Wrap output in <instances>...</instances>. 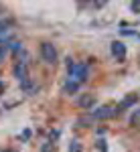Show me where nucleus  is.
<instances>
[{
    "label": "nucleus",
    "instance_id": "f257e3e1",
    "mask_svg": "<svg viewBox=\"0 0 140 152\" xmlns=\"http://www.w3.org/2000/svg\"><path fill=\"white\" fill-rule=\"evenodd\" d=\"M87 79V65L85 63H77V65H73L69 67V83H81Z\"/></svg>",
    "mask_w": 140,
    "mask_h": 152
},
{
    "label": "nucleus",
    "instance_id": "f03ea898",
    "mask_svg": "<svg viewBox=\"0 0 140 152\" xmlns=\"http://www.w3.org/2000/svg\"><path fill=\"white\" fill-rule=\"evenodd\" d=\"M41 55L45 59L47 63H57V51L51 43H43L41 45Z\"/></svg>",
    "mask_w": 140,
    "mask_h": 152
},
{
    "label": "nucleus",
    "instance_id": "7ed1b4c3",
    "mask_svg": "<svg viewBox=\"0 0 140 152\" xmlns=\"http://www.w3.org/2000/svg\"><path fill=\"white\" fill-rule=\"evenodd\" d=\"M116 112H118L116 107H112V105H104V107H100V110H93L92 116L95 118V120H106V118H112Z\"/></svg>",
    "mask_w": 140,
    "mask_h": 152
},
{
    "label": "nucleus",
    "instance_id": "20e7f679",
    "mask_svg": "<svg viewBox=\"0 0 140 152\" xmlns=\"http://www.w3.org/2000/svg\"><path fill=\"white\" fill-rule=\"evenodd\" d=\"M112 53H114V57L118 61H124V55H126V47L122 45V43H114L112 45Z\"/></svg>",
    "mask_w": 140,
    "mask_h": 152
},
{
    "label": "nucleus",
    "instance_id": "39448f33",
    "mask_svg": "<svg viewBox=\"0 0 140 152\" xmlns=\"http://www.w3.org/2000/svg\"><path fill=\"white\" fill-rule=\"evenodd\" d=\"M16 75H18V79L21 81H26V65H24V61H21L18 65H16Z\"/></svg>",
    "mask_w": 140,
    "mask_h": 152
},
{
    "label": "nucleus",
    "instance_id": "423d86ee",
    "mask_svg": "<svg viewBox=\"0 0 140 152\" xmlns=\"http://www.w3.org/2000/svg\"><path fill=\"white\" fill-rule=\"evenodd\" d=\"M93 102H95V97L93 95H85V97H81V102H79V105H81L83 110H87V107H92Z\"/></svg>",
    "mask_w": 140,
    "mask_h": 152
},
{
    "label": "nucleus",
    "instance_id": "0eeeda50",
    "mask_svg": "<svg viewBox=\"0 0 140 152\" xmlns=\"http://www.w3.org/2000/svg\"><path fill=\"white\" fill-rule=\"evenodd\" d=\"M130 124H132V126H138V124H140V107L130 116Z\"/></svg>",
    "mask_w": 140,
    "mask_h": 152
},
{
    "label": "nucleus",
    "instance_id": "6e6552de",
    "mask_svg": "<svg viewBox=\"0 0 140 152\" xmlns=\"http://www.w3.org/2000/svg\"><path fill=\"white\" fill-rule=\"evenodd\" d=\"M134 102H136V97H126V99H124V102L120 104V107H118V110H124V107H128V105H132Z\"/></svg>",
    "mask_w": 140,
    "mask_h": 152
},
{
    "label": "nucleus",
    "instance_id": "1a4fd4ad",
    "mask_svg": "<svg viewBox=\"0 0 140 152\" xmlns=\"http://www.w3.org/2000/svg\"><path fill=\"white\" fill-rule=\"evenodd\" d=\"M69 152H81V142L73 140V142H71V146H69Z\"/></svg>",
    "mask_w": 140,
    "mask_h": 152
}]
</instances>
